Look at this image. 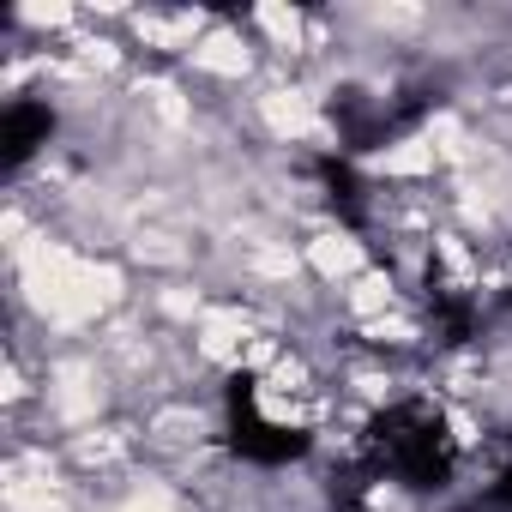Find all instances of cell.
Listing matches in <instances>:
<instances>
[{"label":"cell","mask_w":512,"mask_h":512,"mask_svg":"<svg viewBox=\"0 0 512 512\" xmlns=\"http://www.w3.org/2000/svg\"><path fill=\"white\" fill-rule=\"evenodd\" d=\"M368 464L404 488H446L452 482V464H458V446L446 434V416L428 404V398H404L392 410L374 416L368 428Z\"/></svg>","instance_id":"1"},{"label":"cell","mask_w":512,"mask_h":512,"mask_svg":"<svg viewBox=\"0 0 512 512\" xmlns=\"http://www.w3.org/2000/svg\"><path fill=\"white\" fill-rule=\"evenodd\" d=\"M49 133H55V115H49V103H7V115H0V157H7V169H19L37 145H49Z\"/></svg>","instance_id":"3"},{"label":"cell","mask_w":512,"mask_h":512,"mask_svg":"<svg viewBox=\"0 0 512 512\" xmlns=\"http://www.w3.org/2000/svg\"><path fill=\"white\" fill-rule=\"evenodd\" d=\"M482 500H488L494 512H512V464H506V470L488 482V494H482Z\"/></svg>","instance_id":"4"},{"label":"cell","mask_w":512,"mask_h":512,"mask_svg":"<svg viewBox=\"0 0 512 512\" xmlns=\"http://www.w3.org/2000/svg\"><path fill=\"white\" fill-rule=\"evenodd\" d=\"M229 440L247 464H290L308 452V434L290 428V422H272L253 398V380H235L229 386Z\"/></svg>","instance_id":"2"}]
</instances>
